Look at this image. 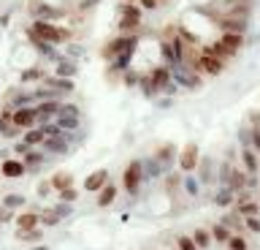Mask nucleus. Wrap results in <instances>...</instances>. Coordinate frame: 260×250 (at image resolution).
Listing matches in <instances>:
<instances>
[{
  "mask_svg": "<svg viewBox=\"0 0 260 250\" xmlns=\"http://www.w3.org/2000/svg\"><path fill=\"white\" fill-rule=\"evenodd\" d=\"M24 172H27V163L19 160V158H8V160L0 163V174L8 177V180H16V177H22Z\"/></svg>",
  "mask_w": 260,
  "mask_h": 250,
  "instance_id": "nucleus-11",
  "label": "nucleus"
},
{
  "mask_svg": "<svg viewBox=\"0 0 260 250\" xmlns=\"http://www.w3.org/2000/svg\"><path fill=\"white\" fill-rule=\"evenodd\" d=\"M146 74H149V79H152V85H154V90H157V93H162V87L174 82V74H171V68L166 66V63H160V66L149 68Z\"/></svg>",
  "mask_w": 260,
  "mask_h": 250,
  "instance_id": "nucleus-8",
  "label": "nucleus"
},
{
  "mask_svg": "<svg viewBox=\"0 0 260 250\" xmlns=\"http://www.w3.org/2000/svg\"><path fill=\"white\" fill-rule=\"evenodd\" d=\"M36 123H38L36 106H19L16 112H11V125L22 128V131H27V128H32Z\"/></svg>",
  "mask_w": 260,
  "mask_h": 250,
  "instance_id": "nucleus-7",
  "label": "nucleus"
},
{
  "mask_svg": "<svg viewBox=\"0 0 260 250\" xmlns=\"http://www.w3.org/2000/svg\"><path fill=\"white\" fill-rule=\"evenodd\" d=\"M54 212L60 215V217H65V215H71V204H68V201H60V204L54 207Z\"/></svg>",
  "mask_w": 260,
  "mask_h": 250,
  "instance_id": "nucleus-45",
  "label": "nucleus"
},
{
  "mask_svg": "<svg viewBox=\"0 0 260 250\" xmlns=\"http://www.w3.org/2000/svg\"><path fill=\"white\" fill-rule=\"evenodd\" d=\"M211 201H214V207L228 209V207H233V204H236V190L231 188V185H219L217 193L211 196Z\"/></svg>",
  "mask_w": 260,
  "mask_h": 250,
  "instance_id": "nucleus-12",
  "label": "nucleus"
},
{
  "mask_svg": "<svg viewBox=\"0 0 260 250\" xmlns=\"http://www.w3.org/2000/svg\"><path fill=\"white\" fill-rule=\"evenodd\" d=\"M16 239L24 242V245H38V242L44 239V231H41V229H27V231L16 229Z\"/></svg>",
  "mask_w": 260,
  "mask_h": 250,
  "instance_id": "nucleus-25",
  "label": "nucleus"
},
{
  "mask_svg": "<svg viewBox=\"0 0 260 250\" xmlns=\"http://www.w3.org/2000/svg\"><path fill=\"white\" fill-rule=\"evenodd\" d=\"M30 38H32V44L36 41L62 44V41L71 38V30L68 27H57V25H52V22H46V19H36V25L30 27Z\"/></svg>",
  "mask_w": 260,
  "mask_h": 250,
  "instance_id": "nucleus-1",
  "label": "nucleus"
},
{
  "mask_svg": "<svg viewBox=\"0 0 260 250\" xmlns=\"http://www.w3.org/2000/svg\"><path fill=\"white\" fill-rule=\"evenodd\" d=\"M154 158L160 160L162 166H166V172H171V166L179 160V150H176V144H171V142H166V144H160V147H154V152H152Z\"/></svg>",
  "mask_w": 260,
  "mask_h": 250,
  "instance_id": "nucleus-9",
  "label": "nucleus"
},
{
  "mask_svg": "<svg viewBox=\"0 0 260 250\" xmlns=\"http://www.w3.org/2000/svg\"><path fill=\"white\" fill-rule=\"evenodd\" d=\"M201 180H198V177H192V174H184V193H187V196H190V199H198L201 196Z\"/></svg>",
  "mask_w": 260,
  "mask_h": 250,
  "instance_id": "nucleus-28",
  "label": "nucleus"
},
{
  "mask_svg": "<svg viewBox=\"0 0 260 250\" xmlns=\"http://www.w3.org/2000/svg\"><path fill=\"white\" fill-rule=\"evenodd\" d=\"M57 74H60V76H73V74H76V66H73V63H60V68H57Z\"/></svg>",
  "mask_w": 260,
  "mask_h": 250,
  "instance_id": "nucleus-41",
  "label": "nucleus"
},
{
  "mask_svg": "<svg viewBox=\"0 0 260 250\" xmlns=\"http://www.w3.org/2000/svg\"><path fill=\"white\" fill-rule=\"evenodd\" d=\"M141 3V9H146V11H157L160 9V0H138Z\"/></svg>",
  "mask_w": 260,
  "mask_h": 250,
  "instance_id": "nucleus-44",
  "label": "nucleus"
},
{
  "mask_svg": "<svg viewBox=\"0 0 260 250\" xmlns=\"http://www.w3.org/2000/svg\"><path fill=\"white\" fill-rule=\"evenodd\" d=\"M190 237L195 239V245H198L201 250H209L211 245H214V237H211V229H201V226H198V229H192V234H190Z\"/></svg>",
  "mask_w": 260,
  "mask_h": 250,
  "instance_id": "nucleus-19",
  "label": "nucleus"
},
{
  "mask_svg": "<svg viewBox=\"0 0 260 250\" xmlns=\"http://www.w3.org/2000/svg\"><path fill=\"white\" fill-rule=\"evenodd\" d=\"M117 185H103V190L101 193H98V207H101V209H106V207H111L114 204V201H117Z\"/></svg>",
  "mask_w": 260,
  "mask_h": 250,
  "instance_id": "nucleus-20",
  "label": "nucleus"
},
{
  "mask_svg": "<svg viewBox=\"0 0 260 250\" xmlns=\"http://www.w3.org/2000/svg\"><path fill=\"white\" fill-rule=\"evenodd\" d=\"M201 163V147L195 142H187L182 150H179V160H176V166H179V172H184V174H192L195 169H198Z\"/></svg>",
  "mask_w": 260,
  "mask_h": 250,
  "instance_id": "nucleus-6",
  "label": "nucleus"
},
{
  "mask_svg": "<svg viewBox=\"0 0 260 250\" xmlns=\"http://www.w3.org/2000/svg\"><path fill=\"white\" fill-rule=\"evenodd\" d=\"M136 46H138V33H122V36L111 38V41L103 46V58L114 60V58H119V54L136 52Z\"/></svg>",
  "mask_w": 260,
  "mask_h": 250,
  "instance_id": "nucleus-2",
  "label": "nucleus"
},
{
  "mask_svg": "<svg viewBox=\"0 0 260 250\" xmlns=\"http://www.w3.org/2000/svg\"><path fill=\"white\" fill-rule=\"evenodd\" d=\"M30 250H49V247L44 245V242H38V245H36V247H30Z\"/></svg>",
  "mask_w": 260,
  "mask_h": 250,
  "instance_id": "nucleus-47",
  "label": "nucleus"
},
{
  "mask_svg": "<svg viewBox=\"0 0 260 250\" xmlns=\"http://www.w3.org/2000/svg\"><path fill=\"white\" fill-rule=\"evenodd\" d=\"M249 245H247V239L241 237L239 231H233V237L228 239V250H247Z\"/></svg>",
  "mask_w": 260,
  "mask_h": 250,
  "instance_id": "nucleus-33",
  "label": "nucleus"
},
{
  "mask_svg": "<svg viewBox=\"0 0 260 250\" xmlns=\"http://www.w3.org/2000/svg\"><path fill=\"white\" fill-rule=\"evenodd\" d=\"M11 220H16V212H14V209L11 207H0V226H3V223H11Z\"/></svg>",
  "mask_w": 260,
  "mask_h": 250,
  "instance_id": "nucleus-37",
  "label": "nucleus"
},
{
  "mask_svg": "<svg viewBox=\"0 0 260 250\" xmlns=\"http://www.w3.org/2000/svg\"><path fill=\"white\" fill-rule=\"evenodd\" d=\"M222 223H225L231 231H241V215L236 212V209H233L231 215H225V217H222Z\"/></svg>",
  "mask_w": 260,
  "mask_h": 250,
  "instance_id": "nucleus-32",
  "label": "nucleus"
},
{
  "mask_svg": "<svg viewBox=\"0 0 260 250\" xmlns=\"http://www.w3.org/2000/svg\"><path fill=\"white\" fill-rule=\"evenodd\" d=\"M60 220H62V217L57 215L54 209H49V212H41V223H44V226H57Z\"/></svg>",
  "mask_w": 260,
  "mask_h": 250,
  "instance_id": "nucleus-36",
  "label": "nucleus"
},
{
  "mask_svg": "<svg viewBox=\"0 0 260 250\" xmlns=\"http://www.w3.org/2000/svg\"><path fill=\"white\" fill-rule=\"evenodd\" d=\"M57 125H60L62 131H73V128H79V115H71V112H60V115H57Z\"/></svg>",
  "mask_w": 260,
  "mask_h": 250,
  "instance_id": "nucleus-29",
  "label": "nucleus"
},
{
  "mask_svg": "<svg viewBox=\"0 0 260 250\" xmlns=\"http://www.w3.org/2000/svg\"><path fill=\"white\" fill-rule=\"evenodd\" d=\"M16 229L19 231H27V229H38L41 223V212H36V209H27V212H19L16 215Z\"/></svg>",
  "mask_w": 260,
  "mask_h": 250,
  "instance_id": "nucleus-14",
  "label": "nucleus"
},
{
  "mask_svg": "<svg viewBox=\"0 0 260 250\" xmlns=\"http://www.w3.org/2000/svg\"><path fill=\"white\" fill-rule=\"evenodd\" d=\"M22 142H27L30 147H38V144H44V142H46V128H44V125H41V128H27Z\"/></svg>",
  "mask_w": 260,
  "mask_h": 250,
  "instance_id": "nucleus-23",
  "label": "nucleus"
},
{
  "mask_svg": "<svg viewBox=\"0 0 260 250\" xmlns=\"http://www.w3.org/2000/svg\"><path fill=\"white\" fill-rule=\"evenodd\" d=\"M60 106H62V103H57V101H44L41 106H36V112H38V123L46 125L52 117L60 115Z\"/></svg>",
  "mask_w": 260,
  "mask_h": 250,
  "instance_id": "nucleus-16",
  "label": "nucleus"
},
{
  "mask_svg": "<svg viewBox=\"0 0 260 250\" xmlns=\"http://www.w3.org/2000/svg\"><path fill=\"white\" fill-rule=\"evenodd\" d=\"M239 158H241V163H244V169H247L249 174H260V155L252 147H241Z\"/></svg>",
  "mask_w": 260,
  "mask_h": 250,
  "instance_id": "nucleus-13",
  "label": "nucleus"
},
{
  "mask_svg": "<svg viewBox=\"0 0 260 250\" xmlns=\"http://www.w3.org/2000/svg\"><path fill=\"white\" fill-rule=\"evenodd\" d=\"M176 247L179 250H201L198 245H195V239L190 237V234H179V237H176Z\"/></svg>",
  "mask_w": 260,
  "mask_h": 250,
  "instance_id": "nucleus-31",
  "label": "nucleus"
},
{
  "mask_svg": "<svg viewBox=\"0 0 260 250\" xmlns=\"http://www.w3.org/2000/svg\"><path fill=\"white\" fill-rule=\"evenodd\" d=\"M57 193H60V201H68V204H73V201L79 199V190L73 188V185H71V188H62V190H57Z\"/></svg>",
  "mask_w": 260,
  "mask_h": 250,
  "instance_id": "nucleus-35",
  "label": "nucleus"
},
{
  "mask_svg": "<svg viewBox=\"0 0 260 250\" xmlns=\"http://www.w3.org/2000/svg\"><path fill=\"white\" fill-rule=\"evenodd\" d=\"M171 74H174V82L179 87H184V90H201V85H203V79L198 71H192L187 63H179V66L171 68Z\"/></svg>",
  "mask_w": 260,
  "mask_h": 250,
  "instance_id": "nucleus-4",
  "label": "nucleus"
},
{
  "mask_svg": "<svg viewBox=\"0 0 260 250\" xmlns=\"http://www.w3.org/2000/svg\"><path fill=\"white\" fill-rule=\"evenodd\" d=\"M203 49L211 52V54H217V58H219V60H225V63H231V60L236 58V54H233L231 49H228V46H225L222 41H219V38H217V41H211L209 46H203Z\"/></svg>",
  "mask_w": 260,
  "mask_h": 250,
  "instance_id": "nucleus-22",
  "label": "nucleus"
},
{
  "mask_svg": "<svg viewBox=\"0 0 260 250\" xmlns=\"http://www.w3.org/2000/svg\"><path fill=\"white\" fill-rule=\"evenodd\" d=\"M141 19H144V11L138 9L136 3H122L119 6V33H138V27H141Z\"/></svg>",
  "mask_w": 260,
  "mask_h": 250,
  "instance_id": "nucleus-3",
  "label": "nucleus"
},
{
  "mask_svg": "<svg viewBox=\"0 0 260 250\" xmlns=\"http://www.w3.org/2000/svg\"><path fill=\"white\" fill-rule=\"evenodd\" d=\"M125 3H138V0H125Z\"/></svg>",
  "mask_w": 260,
  "mask_h": 250,
  "instance_id": "nucleus-48",
  "label": "nucleus"
},
{
  "mask_svg": "<svg viewBox=\"0 0 260 250\" xmlns=\"http://www.w3.org/2000/svg\"><path fill=\"white\" fill-rule=\"evenodd\" d=\"M22 160L27 166H36V163H41V160H44V155H41V152H32V147H30V152L27 155H22Z\"/></svg>",
  "mask_w": 260,
  "mask_h": 250,
  "instance_id": "nucleus-39",
  "label": "nucleus"
},
{
  "mask_svg": "<svg viewBox=\"0 0 260 250\" xmlns=\"http://www.w3.org/2000/svg\"><path fill=\"white\" fill-rule=\"evenodd\" d=\"M233 160L228 158V160H222V163L217 166V182L219 185H231V174H233Z\"/></svg>",
  "mask_w": 260,
  "mask_h": 250,
  "instance_id": "nucleus-27",
  "label": "nucleus"
},
{
  "mask_svg": "<svg viewBox=\"0 0 260 250\" xmlns=\"http://www.w3.org/2000/svg\"><path fill=\"white\" fill-rule=\"evenodd\" d=\"M138 82H141V76H138L136 71H127V74H125V85H127V87H136Z\"/></svg>",
  "mask_w": 260,
  "mask_h": 250,
  "instance_id": "nucleus-43",
  "label": "nucleus"
},
{
  "mask_svg": "<svg viewBox=\"0 0 260 250\" xmlns=\"http://www.w3.org/2000/svg\"><path fill=\"white\" fill-rule=\"evenodd\" d=\"M195 172H198V180L203 185H211V182H214V158H209V155L201 158V163H198Z\"/></svg>",
  "mask_w": 260,
  "mask_h": 250,
  "instance_id": "nucleus-17",
  "label": "nucleus"
},
{
  "mask_svg": "<svg viewBox=\"0 0 260 250\" xmlns=\"http://www.w3.org/2000/svg\"><path fill=\"white\" fill-rule=\"evenodd\" d=\"M141 182H144V160H130L125 166V172H122V185H125V190L130 196H136Z\"/></svg>",
  "mask_w": 260,
  "mask_h": 250,
  "instance_id": "nucleus-5",
  "label": "nucleus"
},
{
  "mask_svg": "<svg viewBox=\"0 0 260 250\" xmlns=\"http://www.w3.org/2000/svg\"><path fill=\"white\" fill-rule=\"evenodd\" d=\"M3 204H6V207H11V209L24 207V196H14V193H11V196H6V199H3Z\"/></svg>",
  "mask_w": 260,
  "mask_h": 250,
  "instance_id": "nucleus-38",
  "label": "nucleus"
},
{
  "mask_svg": "<svg viewBox=\"0 0 260 250\" xmlns=\"http://www.w3.org/2000/svg\"><path fill=\"white\" fill-rule=\"evenodd\" d=\"M54 185H52V180H44V182H38V196L44 199V196H49V190H52Z\"/></svg>",
  "mask_w": 260,
  "mask_h": 250,
  "instance_id": "nucleus-42",
  "label": "nucleus"
},
{
  "mask_svg": "<svg viewBox=\"0 0 260 250\" xmlns=\"http://www.w3.org/2000/svg\"><path fill=\"white\" fill-rule=\"evenodd\" d=\"M176 250H179V247H176Z\"/></svg>",
  "mask_w": 260,
  "mask_h": 250,
  "instance_id": "nucleus-49",
  "label": "nucleus"
},
{
  "mask_svg": "<svg viewBox=\"0 0 260 250\" xmlns=\"http://www.w3.org/2000/svg\"><path fill=\"white\" fill-rule=\"evenodd\" d=\"M211 237H214V242H217V245H228V239L233 237V231L228 229V226H225L222 220H219V223H214V226H211Z\"/></svg>",
  "mask_w": 260,
  "mask_h": 250,
  "instance_id": "nucleus-24",
  "label": "nucleus"
},
{
  "mask_svg": "<svg viewBox=\"0 0 260 250\" xmlns=\"http://www.w3.org/2000/svg\"><path fill=\"white\" fill-rule=\"evenodd\" d=\"M236 212H239L241 217H249V215H260V204L255 199H247V201H239V204H233Z\"/></svg>",
  "mask_w": 260,
  "mask_h": 250,
  "instance_id": "nucleus-26",
  "label": "nucleus"
},
{
  "mask_svg": "<svg viewBox=\"0 0 260 250\" xmlns=\"http://www.w3.org/2000/svg\"><path fill=\"white\" fill-rule=\"evenodd\" d=\"M166 174H168L166 166H162L154 155H152V160H144V180H162Z\"/></svg>",
  "mask_w": 260,
  "mask_h": 250,
  "instance_id": "nucleus-15",
  "label": "nucleus"
},
{
  "mask_svg": "<svg viewBox=\"0 0 260 250\" xmlns=\"http://www.w3.org/2000/svg\"><path fill=\"white\" fill-rule=\"evenodd\" d=\"M52 185H54L57 190H62V188H71V185H73V177H71V174H65V172H57V174L52 177Z\"/></svg>",
  "mask_w": 260,
  "mask_h": 250,
  "instance_id": "nucleus-30",
  "label": "nucleus"
},
{
  "mask_svg": "<svg viewBox=\"0 0 260 250\" xmlns=\"http://www.w3.org/2000/svg\"><path fill=\"white\" fill-rule=\"evenodd\" d=\"M44 150H52V152H68V139L65 133H57V136H46V142L41 144Z\"/></svg>",
  "mask_w": 260,
  "mask_h": 250,
  "instance_id": "nucleus-21",
  "label": "nucleus"
},
{
  "mask_svg": "<svg viewBox=\"0 0 260 250\" xmlns=\"http://www.w3.org/2000/svg\"><path fill=\"white\" fill-rule=\"evenodd\" d=\"M219 41H222L233 54H239L241 46H244V33H231V30H222V33H219Z\"/></svg>",
  "mask_w": 260,
  "mask_h": 250,
  "instance_id": "nucleus-18",
  "label": "nucleus"
},
{
  "mask_svg": "<svg viewBox=\"0 0 260 250\" xmlns=\"http://www.w3.org/2000/svg\"><path fill=\"white\" fill-rule=\"evenodd\" d=\"M244 226H247L249 231L260 234V217H257V215H249V217H244Z\"/></svg>",
  "mask_w": 260,
  "mask_h": 250,
  "instance_id": "nucleus-40",
  "label": "nucleus"
},
{
  "mask_svg": "<svg viewBox=\"0 0 260 250\" xmlns=\"http://www.w3.org/2000/svg\"><path fill=\"white\" fill-rule=\"evenodd\" d=\"M103 185H109V172H106V169H98V172L84 177V190L87 193H101Z\"/></svg>",
  "mask_w": 260,
  "mask_h": 250,
  "instance_id": "nucleus-10",
  "label": "nucleus"
},
{
  "mask_svg": "<svg viewBox=\"0 0 260 250\" xmlns=\"http://www.w3.org/2000/svg\"><path fill=\"white\" fill-rule=\"evenodd\" d=\"M239 142H241V147H252V128L249 125L239 128Z\"/></svg>",
  "mask_w": 260,
  "mask_h": 250,
  "instance_id": "nucleus-34",
  "label": "nucleus"
},
{
  "mask_svg": "<svg viewBox=\"0 0 260 250\" xmlns=\"http://www.w3.org/2000/svg\"><path fill=\"white\" fill-rule=\"evenodd\" d=\"M41 74H38V71H27V74H24L22 79H24V82H30V79H38Z\"/></svg>",
  "mask_w": 260,
  "mask_h": 250,
  "instance_id": "nucleus-46",
  "label": "nucleus"
}]
</instances>
